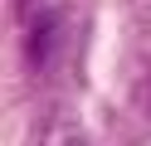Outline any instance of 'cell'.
I'll use <instances>...</instances> for the list:
<instances>
[{
    "label": "cell",
    "mask_w": 151,
    "mask_h": 146,
    "mask_svg": "<svg viewBox=\"0 0 151 146\" xmlns=\"http://www.w3.org/2000/svg\"><path fill=\"white\" fill-rule=\"evenodd\" d=\"M63 15L59 10H44V15L29 19V34H24V54H29V68L39 73V68L54 63V49H59V34H63Z\"/></svg>",
    "instance_id": "1"
},
{
    "label": "cell",
    "mask_w": 151,
    "mask_h": 146,
    "mask_svg": "<svg viewBox=\"0 0 151 146\" xmlns=\"http://www.w3.org/2000/svg\"><path fill=\"white\" fill-rule=\"evenodd\" d=\"M29 5H34V0H20V10H29Z\"/></svg>",
    "instance_id": "2"
},
{
    "label": "cell",
    "mask_w": 151,
    "mask_h": 146,
    "mask_svg": "<svg viewBox=\"0 0 151 146\" xmlns=\"http://www.w3.org/2000/svg\"><path fill=\"white\" fill-rule=\"evenodd\" d=\"M146 107H151V88H146Z\"/></svg>",
    "instance_id": "3"
},
{
    "label": "cell",
    "mask_w": 151,
    "mask_h": 146,
    "mask_svg": "<svg viewBox=\"0 0 151 146\" xmlns=\"http://www.w3.org/2000/svg\"><path fill=\"white\" fill-rule=\"evenodd\" d=\"M68 146H83V141H68Z\"/></svg>",
    "instance_id": "4"
}]
</instances>
